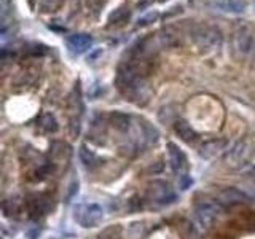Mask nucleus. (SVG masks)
Listing matches in <instances>:
<instances>
[{"label": "nucleus", "mask_w": 255, "mask_h": 239, "mask_svg": "<svg viewBox=\"0 0 255 239\" xmlns=\"http://www.w3.org/2000/svg\"><path fill=\"white\" fill-rule=\"evenodd\" d=\"M69 43H75V46H78V51H83L86 50L88 46L91 43V37H85V35H77V37H72L69 40Z\"/></svg>", "instance_id": "nucleus-15"}, {"label": "nucleus", "mask_w": 255, "mask_h": 239, "mask_svg": "<svg viewBox=\"0 0 255 239\" xmlns=\"http://www.w3.org/2000/svg\"><path fill=\"white\" fill-rule=\"evenodd\" d=\"M26 207L32 219H40L51 209V198L43 193H32L26 198Z\"/></svg>", "instance_id": "nucleus-4"}, {"label": "nucleus", "mask_w": 255, "mask_h": 239, "mask_svg": "<svg viewBox=\"0 0 255 239\" xmlns=\"http://www.w3.org/2000/svg\"><path fill=\"white\" fill-rule=\"evenodd\" d=\"M217 201L220 204H225V206H241V204L252 203V198L239 188L228 187V188H223L220 191L219 196H217Z\"/></svg>", "instance_id": "nucleus-5"}, {"label": "nucleus", "mask_w": 255, "mask_h": 239, "mask_svg": "<svg viewBox=\"0 0 255 239\" xmlns=\"http://www.w3.org/2000/svg\"><path fill=\"white\" fill-rule=\"evenodd\" d=\"M223 145H225V142H223V140H212V142L206 143V145L203 147L201 155H203V156H207V158H211V156H214L215 153H219V150H222Z\"/></svg>", "instance_id": "nucleus-13"}, {"label": "nucleus", "mask_w": 255, "mask_h": 239, "mask_svg": "<svg viewBox=\"0 0 255 239\" xmlns=\"http://www.w3.org/2000/svg\"><path fill=\"white\" fill-rule=\"evenodd\" d=\"M50 156L53 163H62L70 158V147L62 140H54L50 147Z\"/></svg>", "instance_id": "nucleus-8"}, {"label": "nucleus", "mask_w": 255, "mask_h": 239, "mask_svg": "<svg viewBox=\"0 0 255 239\" xmlns=\"http://www.w3.org/2000/svg\"><path fill=\"white\" fill-rule=\"evenodd\" d=\"M145 127V137H147V140H150V142H155L156 139H158V131L155 129V127H151V126H143Z\"/></svg>", "instance_id": "nucleus-18"}, {"label": "nucleus", "mask_w": 255, "mask_h": 239, "mask_svg": "<svg viewBox=\"0 0 255 239\" xmlns=\"http://www.w3.org/2000/svg\"><path fill=\"white\" fill-rule=\"evenodd\" d=\"M110 120H112V124H114L118 131H128V127H129V117L125 115V114H120V112H115V114L110 115Z\"/></svg>", "instance_id": "nucleus-10"}, {"label": "nucleus", "mask_w": 255, "mask_h": 239, "mask_svg": "<svg viewBox=\"0 0 255 239\" xmlns=\"http://www.w3.org/2000/svg\"><path fill=\"white\" fill-rule=\"evenodd\" d=\"M75 220L83 228H94L98 227L104 219V209L96 203L80 204L75 209Z\"/></svg>", "instance_id": "nucleus-2"}, {"label": "nucleus", "mask_w": 255, "mask_h": 239, "mask_svg": "<svg viewBox=\"0 0 255 239\" xmlns=\"http://www.w3.org/2000/svg\"><path fill=\"white\" fill-rule=\"evenodd\" d=\"M128 235H129L131 239H142L147 235V227L145 222H134L128 228Z\"/></svg>", "instance_id": "nucleus-12"}, {"label": "nucleus", "mask_w": 255, "mask_h": 239, "mask_svg": "<svg viewBox=\"0 0 255 239\" xmlns=\"http://www.w3.org/2000/svg\"><path fill=\"white\" fill-rule=\"evenodd\" d=\"M222 214V206L219 201H214L209 198L198 199L195 203V217L196 222L199 223V227H203L204 230H209L215 220L220 217Z\"/></svg>", "instance_id": "nucleus-1"}, {"label": "nucleus", "mask_w": 255, "mask_h": 239, "mask_svg": "<svg viewBox=\"0 0 255 239\" xmlns=\"http://www.w3.org/2000/svg\"><path fill=\"white\" fill-rule=\"evenodd\" d=\"M77 191H78V182H72L70 185H69V190H67V199H72L75 195H77Z\"/></svg>", "instance_id": "nucleus-19"}, {"label": "nucleus", "mask_w": 255, "mask_h": 239, "mask_svg": "<svg viewBox=\"0 0 255 239\" xmlns=\"http://www.w3.org/2000/svg\"><path fill=\"white\" fill-rule=\"evenodd\" d=\"M247 156H249V150H246V145L241 142V143H238V145H235L228 151V155L225 156V159H227V164L238 167V166L244 164Z\"/></svg>", "instance_id": "nucleus-7"}, {"label": "nucleus", "mask_w": 255, "mask_h": 239, "mask_svg": "<svg viewBox=\"0 0 255 239\" xmlns=\"http://www.w3.org/2000/svg\"><path fill=\"white\" fill-rule=\"evenodd\" d=\"M145 195L150 201H155L159 204H169L175 199V195L171 185L164 180H153L147 185Z\"/></svg>", "instance_id": "nucleus-3"}, {"label": "nucleus", "mask_w": 255, "mask_h": 239, "mask_svg": "<svg viewBox=\"0 0 255 239\" xmlns=\"http://www.w3.org/2000/svg\"><path fill=\"white\" fill-rule=\"evenodd\" d=\"M80 158H82V161L85 163V164H90L91 161H94L96 159V156H94V153L93 151H90V150H86V147L83 145V147H80Z\"/></svg>", "instance_id": "nucleus-16"}, {"label": "nucleus", "mask_w": 255, "mask_h": 239, "mask_svg": "<svg viewBox=\"0 0 255 239\" xmlns=\"http://www.w3.org/2000/svg\"><path fill=\"white\" fill-rule=\"evenodd\" d=\"M191 183H193V179H191L188 174H183V175H180V177H179L180 190H188L191 187Z\"/></svg>", "instance_id": "nucleus-17"}, {"label": "nucleus", "mask_w": 255, "mask_h": 239, "mask_svg": "<svg viewBox=\"0 0 255 239\" xmlns=\"http://www.w3.org/2000/svg\"><path fill=\"white\" fill-rule=\"evenodd\" d=\"M122 231H123L122 225H112L102 231L101 239H118L122 236Z\"/></svg>", "instance_id": "nucleus-14"}, {"label": "nucleus", "mask_w": 255, "mask_h": 239, "mask_svg": "<svg viewBox=\"0 0 255 239\" xmlns=\"http://www.w3.org/2000/svg\"><path fill=\"white\" fill-rule=\"evenodd\" d=\"M252 187H254V191H255V183H254V185H252Z\"/></svg>", "instance_id": "nucleus-20"}, {"label": "nucleus", "mask_w": 255, "mask_h": 239, "mask_svg": "<svg viewBox=\"0 0 255 239\" xmlns=\"http://www.w3.org/2000/svg\"><path fill=\"white\" fill-rule=\"evenodd\" d=\"M167 155H169V163H171V167L172 171L177 174V177L180 175L187 174L188 171V159H187V155L183 153V151L175 145V143H167Z\"/></svg>", "instance_id": "nucleus-6"}, {"label": "nucleus", "mask_w": 255, "mask_h": 239, "mask_svg": "<svg viewBox=\"0 0 255 239\" xmlns=\"http://www.w3.org/2000/svg\"><path fill=\"white\" fill-rule=\"evenodd\" d=\"M174 131L177 132L179 137L185 142H191L196 137V134L193 129H191V126L187 121H183V120H177V121L174 123Z\"/></svg>", "instance_id": "nucleus-9"}, {"label": "nucleus", "mask_w": 255, "mask_h": 239, "mask_svg": "<svg viewBox=\"0 0 255 239\" xmlns=\"http://www.w3.org/2000/svg\"><path fill=\"white\" fill-rule=\"evenodd\" d=\"M40 126H42V129L46 131V132H56L58 131V121H56V118L51 115V114H43L38 120Z\"/></svg>", "instance_id": "nucleus-11"}]
</instances>
